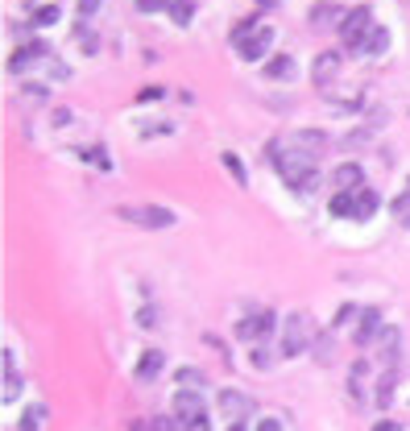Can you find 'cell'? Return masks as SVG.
I'll use <instances>...</instances> for the list:
<instances>
[{
  "label": "cell",
  "mask_w": 410,
  "mask_h": 431,
  "mask_svg": "<svg viewBox=\"0 0 410 431\" xmlns=\"http://www.w3.org/2000/svg\"><path fill=\"white\" fill-rule=\"evenodd\" d=\"M116 216L137 228H175V212L158 208V204H125V208H116Z\"/></svg>",
  "instance_id": "6da1fadb"
},
{
  "label": "cell",
  "mask_w": 410,
  "mask_h": 431,
  "mask_svg": "<svg viewBox=\"0 0 410 431\" xmlns=\"http://www.w3.org/2000/svg\"><path fill=\"white\" fill-rule=\"evenodd\" d=\"M369 34H373V8H369V4L344 13V21H340V42L348 46V50H361V42Z\"/></svg>",
  "instance_id": "7a4b0ae2"
},
{
  "label": "cell",
  "mask_w": 410,
  "mask_h": 431,
  "mask_svg": "<svg viewBox=\"0 0 410 431\" xmlns=\"http://www.w3.org/2000/svg\"><path fill=\"white\" fill-rule=\"evenodd\" d=\"M307 345H311V319H307L303 311L286 315V336H282V352H286V357H299V352H303Z\"/></svg>",
  "instance_id": "3957f363"
},
{
  "label": "cell",
  "mask_w": 410,
  "mask_h": 431,
  "mask_svg": "<svg viewBox=\"0 0 410 431\" xmlns=\"http://www.w3.org/2000/svg\"><path fill=\"white\" fill-rule=\"evenodd\" d=\"M175 415H179L182 423L203 419V415H207V411H203V394H199V390H179V394H175Z\"/></svg>",
  "instance_id": "277c9868"
},
{
  "label": "cell",
  "mask_w": 410,
  "mask_h": 431,
  "mask_svg": "<svg viewBox=\"0 0 410 431\" xmlns=\"http://www.w3.org/2000/svg\"><path fill=\"white\" fill-rule=\"evenodd\" d=\"M273 328V311H257V315H245L240 324H236V336L240 340H257V336H266Z\"/></svg>",
  "instance_id": "5b68a950"
},
{
  "label": "cell",
  "mask_w": 410,
  "mask_h": 431,
  "mask_svg": "<svg viewBox=\"0 0 410 431\" xmlns=\"http://www.w3.org/2000/svg\"><path fill=\"white\" fill-rule=\"evenodd\" d=\"M381 361H385V369H398V357H402V332L398 328H381Z\"/></svg>",
  "instance_id": "8992f818"
},
{
  "label": "cell",
  "mask_w": 410,
  "mask_h": 431,
  "mask_svg": "<svg viewBox=\"0 0 410 431\" xmlns=\"http://www.w3.org/2000/svg\"><path fill=\"white\" fill-rule=\"evenodd\" d=\"M220 411L232 415V419H245V415L253 411V398L240 394V390H220Z\"/></svg>",
  "instance_id": "52a82bcc"
},
{
  "label": "cell",
  "mask_w": 410,
  "mask_h": 431,
  "mask_svg": "<svg viewBox=\"0 0 410 431\" xmlns=\"http://www.w3.org/2000/svg\"><path fill=\"white\" fill-rule=\"evenodd\" d=\"M270 46H273V29H257L249 42L236 46V50H240V58H245V62H257V58H266V50H270Z\"/></svg>",
  "instance_id": "ba28073f"
},
{
  "label": "cell",
  "mask_w": 410,
  "mask_h": 431,
  "mask_svg": "<svg viewBox=\"0 0 410 431\" xmlns=\"http://www.w3.org/2000/svg\"><path fill=\"white\" fill-rule=\"evenodd\" d=\"M332 183H336V191H361L364 187V171L357 166V162H344V166H336Z\"/></svg>",
  "instance_id": "9c48e42d"
},
{
  "label": "cell",
  "mask_w": 410,
  "mask_h": 431,
  "mask_svg": "<svg viewBox=\"0 0 410 431\" xmlns=\"http://www.w3.org/2000/svg\"><path fill=\"white\" fill-rule=\"evenodd\" d=\"M336 71H340V54H336V50H323V54L315 58V67H311V79H315L319 87H327Z\"/></svg>",
  "instance_id": "30bf717a"
},
{
  "label": "cell",
  "mask_w": 410,
  "mask_h": 431,
  "mask_svg": "<svg viewBox=\"0 0 410 431\" xmlns=\"http://www.w3.org/2000/svg\"><path fill=\"white\" fill-rule=\"evenodd\" d=\"M377 332H381V311H377V307H369V311H361V328H357V336H353V345L364 348Z\"/></svg>",
  "instance_id": "8fae6325"
},
{
  "label": "cell",
  "mask_w": 410,
  "mask_h": 431,
  "mask_svg": "<svg viewBox=\"0 0 410 431\" xmlns=\"http://www.w3.org/2000/svg\"><path fill=\"white\" fill-rule=\"evenodd\" d=\"M46 54H50V46L46 42H29V46H21V54L8 58V67H13V71H25L29 62H38V58H46Z\"/></svg>",
  "instance_id": "7c38bea8"
},
{
  "label": "cell",
  "mask_w": 410,
  "mask_h": 431,
  "mask_svg": "<svg viewBox=\"0 0 410 431\" xmlns=\"http://www.w3.org/2000/svg\"><path fill=\"white\" fill-rule=\"evenodd\" d=\"M394 386H398V369H385V373H381V382H377V394H373L377 411H390V402H394Z\"/></svg>",
  "instance_id": "4fadbf2b"
},
{
  "label": "cell",
  "mask_w": 410,
  "mask_h": 431,
  "mask_svg": "<svg viewBox=\"0 0 410 431\" xmlns=\"http://www.w3.org/2000/svg\"><path fill=\"white\" fill-rule=\"evenodd\" d=\"M162 361H166V357H162L158 348H145V357L137 361V382H153L158 369H162Z\"/></svg>",
  "instance_id": "5bb4252c"
},
{
  "label": "cell",
  "mask_w": 410,
  "mask_h": 431,
  "mask_svg": "<svg viewBox=\"0 0 410 431\" xmlns=\"http://www.w3.org/2000/svg\"><path fill=\"white\" fill-rule=\"evenodd\" d=\"M377 208H381V195H377L373 187H361V191H357V216H353V220H369Z\"/></svg>",
  "instance_id": "9a60e30c"
},
{
  "label": "cell",
  "mask_w": 410,
  "mask_h": 431,
  "mask_svg": "<svg viewBox=\"0 0 410 431\" xmlns=\"http://www.w3.org/2000/svg\"><path fill=\"white\" fill-rule=\"evenodd\" d=\"M332 216L353 220V216H357V191H336V195H332Z\"/></svg>",
  "instance_id": "2e32d148"
},
{
  "label": "cell",
  "mask_w": 410,
  "mask_h": 431,
  "mask_svg": "<svg viewBox=\"0 0 410 431\" xmlns=\"http://www.w3.org/2000/svg\"><path fill=\"white\" fill-rule=\"evenodd\" d=\"M364 369H369L364 361H353V373H348V394H353L357 406L364 402Z\"/></svg>",
  "instance_id": "e0dca14e"
},
{
  "label": "cell",
  "mask_w": 410,
  "mask_h": 431,
  "mask_svg": "<svg viewBox=\"0 0 410 431\" xmlns=\"http://www.w3.org/2000/svg\"><path fill=\"white\" fill-rule=\"evenodd\" d=\"M385 46H390V34L381 25H373V34L361 42V54H385Z\"/></svg>",
  "instance_id": "ac0fdd59"
},
{
  "label": "cell",
  "mask_w": 410,
  "mask_h": 431,
  "mask_svg": "<svg viewBox=\"0 0 410 431\" xmlns=\"http://www.w3.org/2000/svg\"><path fill=\"white\" fill-rule=\"evenodd\" d=\"M332 21H344L340 8H332V4H315V8H311V25H315V29H327Z\"/></svg>",
  "instance_id": "d6986e66"
},
{
  "label": "cell",
  "mask_w": 410,
  "mask_h": 431,
  "mask_svg": "<svg viewBox=\"0 0 410 431\" xmlns=\"http://www.w3.org/2000/svg\"><path fill=\"white\" fill-rule=\"evenodd\" d=\"M170 17H175V25L179 29H186L191 25V13H195V0H170V8H166Z\"/></svg>",
  "instance_id": "ffe728a7"
},
{
  "label": "cell",
  "mask_w": 410,
  "mask_h": 431,
  "mask_svg": "<svg viewBox=\"0 0 410 431\" xmlns=\"http://www.w3.org/2000/svg\"><path fill=\"white\" fill-rule=\"evenodd\" d=\"M257 29H261V25H257V17H245V21H236V25H232V46H245L249 38H253V34H257Z\"/></svg>",
  "instance_id": "44dd1931"
},
{
  "label": "cell",
  "mask_w": 410,
  "mask_h": 431,
  "mask_svg": "<svg viewBox=\"0 0 410 431\" xmlns=\"http://www.w3.org/2000/svg\"><path fill=\"white\" fill-rule=\"evenodd\" d=\"M290 71H294V62H290L286 54H278L273 62H266V79H286Z\"/></svg>",
  "instance_id": "7402d4cb"
},
{
  "label": "cell",
  "mask_w": 410,
  "mask_h": 431,
  "mask_svg": "<svg viewBox=\"0 0 410 431\" xmlns=\"http://www.w3.org/2000/svg\"><path fill=\"white\" fill-rule=\"evenodd\" d=\"M46 419V406H29L25 415H21V423H17V431H38Z\"/></svg>",
  "instance_id": "603a6c76"
},
{
  "label": "cell",
  "mask_w": 410,
  "mask_h": 431,
  "mask_svg": "<svg viewBox=\"0 0 410 431\" xmlns=\"http://www.w3.org/2000/svg\"><path fill=\"white\" fill-rule=\"evenodd\" d=\"M220 162H224L228 171L236 174V183H245V178H249V174H245V162H240L236 154H220Z\"/></svg>",
  "instance_id": "cb8c5ba5"
},
{
  "label": "cell",
  "mask_w": 410,
  "mask_h": 431,
  "mask_svg": "<svg viewBox=\"0 0 410 431\" xmlns=\"http://www.w3.org/2000/svg\"><path fill=\"white\" fill-rule=\"evenodd\" d=\"M179 382H182V390H199L203 386V373L199 369H179Z\"/></svg>",
  "instance_id": "d4e9b609"
},
{
  "label": "cell",
  "mask_w": 410,
  "mask_h": 431,
  "mask_svg": "<svg viewBox=\"0 0 410 431\" xmlns=\"http://www.w3.org/2000/svg\"><path fill=\"white\" fill-rule=\"evenodd\" d=\"M394 216H398V220H406V216H410V183H406V191L394 199Z\"/></svg>",
  "instance_id": "484cf974"
},
{
  "label": "cell",
  "mask_w": 410,
  "mask_h": 431,
  "mask_svg": "<svg viewBox=\"0 0 410 431\" xmlns=\"http://www.w3.org/2000/svg\"><path fill=\"white\" fill-rule=\"evenodd\" d=\"M100 4H104V0H79V21H91V17L100 13Z\"/></svg>",
  "instance_id": "4316f807"
},
{
  "label": "cell",
  "mask_w": 410,
  "mask_h": 431,
  "mask_svg": "<svg viewBox=\"0 0 410 431\" xmlns=\"http://www.w3.org/2000/svg\"><path fill=\"white\" fill-rule=\"evenodd\" d=\"M353 315H357V307H353V303H344V307L336 311V319H332V328H344V324H348Z\"/></svg>",
  "instance_id": "83f0119b"
},
{
  "label": "cell",
  "mask_w": 410,
  "mask_h": 431,
  "mask_svg": "<svg viewBox=\"0 0 410 431\" xmlns=\"http://www.w3.org/2000/svg\"><path fill=\"white\" fill-rule=\"evenodd\" d=\"M34 21H38V25H54V21H58V8H54V4H46V8H38V17H34Z\"/></svg>",
  "instance_id": "f1b7e54d"
},
{
  "label": "cell",
  "mask_w": 410,
  "mask_h": 431,
  "mask_svg": "<svg viewBox=\"0 0 410 431\" xmlns=\"http://www.w3.org/2000/svg\"><path fill=\"white\" fill-rule=\"evenodd\" d=\"M158 8H170V0H137V13H158Z\"/></svg>",
  "instance_id": "f546056e"
},
{
  "label": "cell",
  "mask_w": 410,
  "mask_h": 431,
  "mask_svg": "<svg viewBox=\"0 0 410 431\" xmlns=\"http://www.w3.org/2000/svg\"><path fill=\"white\" fill-rule=\"evenodd\" d=\"M83 158H88V162H95V166H104V171H108V154H100L95 145H88V150H83Z\"/></svg>",
  "instance_id": "4dcf8cb0"
},
{
  "label": "cell",
  "mask_w": 410,
  "mask_h": 431,
  "mask_svg": "<svg viewBox=\"0 0 410 431\" xmlns=\"http://www.w3.org/2000/svg\"><path fill=\"white\" fill-rule=\"evenodd\" d=\"M179 415H175V419H170V415H162V419H158V423H153V431H179Z\"/></svg>",
  "instance_id": "1f68e13d"
},
{
  "label": "cell",
  "mask_w": 410,
  "mask_h": 431,
  "mask_svg": "<svg viewBox=\"0 0 410 431\" xmlns=\"http://www.w3.org/2000/svg\"><path fill=\"white\" fill-rule=\"evenodd\" d=\"M257 431H282V419H273V415H270V419H261V423H257Z\"/></svg>",
  "instance_id": "d6a6232c"
},
{
  "label": "cell",
  "mask_w": 410,
  "mask_h": 431,
  "mask_svg": "<svg viewBox=\"0 0 410 431\" xmlns=\"http://www.w3.org/2000/svg\"><path fill=\"white\" fill-rule=\"evenodd\" d=\"M273 357L270 352H261V348H257V352H253V365H257V369H266V365H270Z\"/></svg>",
  "instance_id": "836d02e7"
},
{
  "label": "cell",
  "mask_w": 410,
  "mask_h": 431,
  "mask_svg": "<svg viewBox=\"0 0 410 431\" xmlns=\"http://www.w3.org/2000/svg\"><path fill=\"white\" fill-rule=\"evenodd\" d=\"M186 431H212V423H207V415H203V419H195V423H186Z\"/></svg>",
  "instance_id": "e575fe53"
},
{
  "label": "cell",
  "mask_w": 410,
  "mask_h": 431,
  "mask_svg": "<svg viewBox=\"0 0 410 431\" xmlns=\"http://www.w3.org/2000/svg\"><path fill=\"white\" fill-rule=\"evenodd\" d=\"M373 431H402V427H398V423H377Z\"/></svg>",
  "instance_id": "d590c367"
},
{
  "label": "cell",
  "mask_w": 410,
  "mask_h": 431,
  "mask_svg": "<svg viewBox=\"0 0 410 431\" xmlns=\"http://www.w3.org/2000/svg\"><path fill=\"white\" fill-rule=\"evenodd\" d=\"M228 431H249V427H245V419H232V427Z\"/></svg>",
  "instance_id": "8d00e7d4"
},
{
  "label": "cell",
  "mask_w": 410,
  "mask_h": 431,
  "mask_svg": "<svg viewBox=\"0 0 410 431\" xmlns=\"http://www.w3.org/2000/svg\"><path fill=\"white\" fill-rule=\"evenodd\" d=\"M402 224H406V228H410V216H406V220H402Z\"/></svg>",
  "instance_id": "74e56055"
},
{
  "label": "cell",
  "mask_w": 410,
  "mask_h": 431,
  "mask_svg": "<svg viewBox=\"0 0 410 431\" xmlns=\"http://www.w3.org/2000/svg\"><path fill=\"white\" fill-rule=\"evenodd\" d=\"M261 4H273V0H261Z\"/></svg>",
  "instance_id": "f35d334b"
}]
</instances>
